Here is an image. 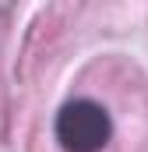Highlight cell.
I'll use <instances>...</instances> for the list:
<instances>
[{
    "mask_svg": "<svg viewBox=\"0 0 148 152\" xmlns=\"http://www.w3.org/2000/svg\"><path fill=\"white\" fill-rule=\"evenodd\" d=\"M53 134L64 152H102L113 138V117L102 103L78 96L57 110Z\"/></svg>",
    "mask_w": 148,
    "mask_h": 152,
    "instance_id": "1",
    "label": "cell"
}]
</instances>
